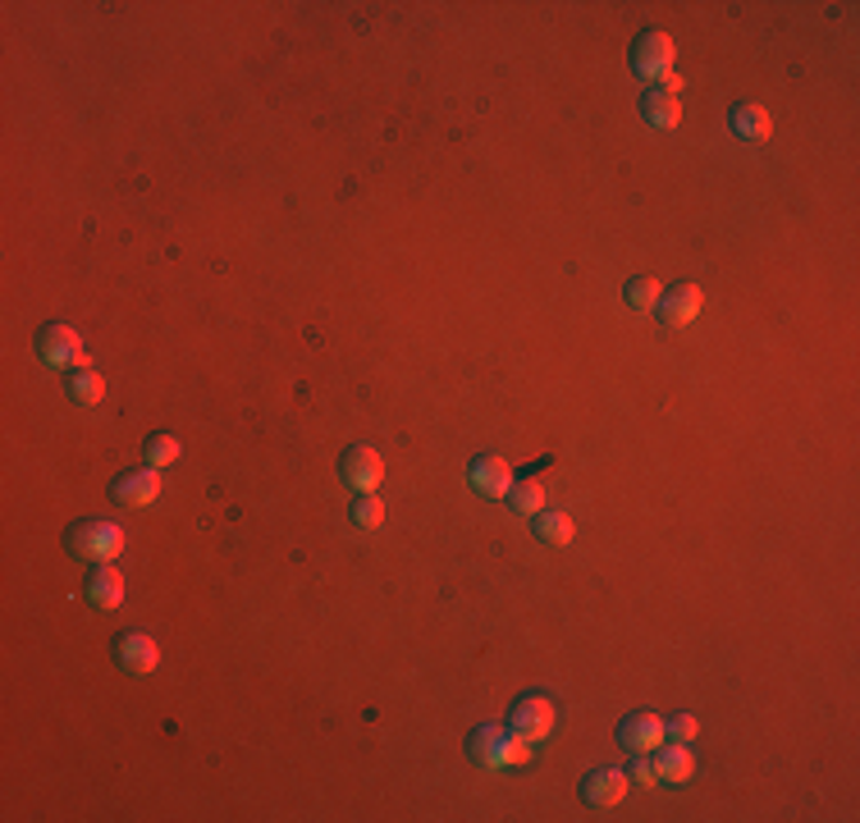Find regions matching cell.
<instances>
[{"instance_id": "1", "label": "cell", "mask_w": 860, "mask_h": 823, "mask_svg": "<svg viewBox=\"0 0 860 823\" xmlns=\"http://www.w3.org/2000/svg\"><path fill=\"white\" fill-rule=\"evenodd\" d=\"M532 750H536L532 741H522L513 727H499V723L476 727L472 741H468V755L481 769H518V764L532 760Z\"/></svg>"}, {"instance_id": "2", "label": "cell", "mask_w": 860, "mask_h": 823, "mask_svg": "<svg viewBox=\"0 0 860 823\" xmlns=\"http://www.w3.org/2000/svg\"><path fill=\"white\" fill-rule=\"evenodd\" d=\"M64 545H70V553H78V559H87L92 568H101V563H115V559H120L124 545H128V536H124V526H115V522L87 518V522L70 526Z\"/></svg>"}, {"instance_id": "3", "label": "cell", "mask_w": 860, "mask_h": 823, "mask_svg": "<svg viewBox=\"0 0 860 823\" xmlns=\"http://www.w3.org/2000/svg\"><path fill=\"white\" fill-rule=\"evenodd\" d=\"M37 358L47 362V366H55V371H78V366H87L83 335H78L74 325L55 321V325H47V329L37 335Z\"/></svg>"}, {"instance_id": "4", "label": "cell", "mask_w": 860, "mask_h": 823, "mask_svg": "<svg viewBox=\"0 0 860 823\" xmlns=\"http://www.w3.org/2000/svg\"><path fill=\"white\" fill-rule=\"evenodd\" d=\"M673 60H677V47H673V37H669V33L650 28V33L636 37V47H632V70L641 74V78L659 83L664 74H673Z\"/></svg>"}, {"instance_id": "5", "label": "cell", "mask_w": 860, "mask_h": 823, "mask_svg": "<svg viewBox=\"0 0 860 823\" xmlns=\"http://www.w3.org/2000/svg\"><path fill=\"white\" fill-rule=\"evenodd\" d=\"M339 472H344V485L352 495H376V485L385 481V458L371 449V444H352V449L339 458Z\"/></svg>"}, {"instance_id": "6", "label": "cell", "mask_w": 860, "mask_h": 823, "mask_svg": "<svg viewBox=\"0 0 860 823\" xmlns=\"http://www.w3.org/2000/svg\"><path fill=\"white\" fill-rule=\"evenodd\" d=\"M509 727L518 732L522 741L540 746L549 732H554V704H549L545 696H522V700L513 704V714H509Z\"/></svg>"}, {"instance_id": "7", "label": "cell", "mask_w": 860, "mask_h": 823, "mask_svg": "<svg viewBox=\"0 0 860 823\" xmlns=\"http://www.w3.org/2000/svg\"><path fill=\"white\" fill-rule=\"evenodd\" d=\"M669 741V727L659 714H650V709H641V714H632L619 723V746L632 750V755H655L659 746Z\"/></svg>"}, {"instance_id": "8", "label": "cell", "mask_w": 860, "mask_h": 823, "mask_svg": "<svg viewBox=\"0 0 860 823\" xmlns=\"http://www.w3.org/2000/svg\"><path fill=\"white\" fill-rule=\"evenodd\" d=\"M115 663H120V673H128V677H147V673H157V663H161V650H157V640H151L147 632H124L120 640H115Z\"/></svg>"}, {"instance_id": "9", "label": "cell", "mask_w": 860, "mask_h": 823, "mask_svg": "<svg viewBox=\"0 0 860 823\" xmlns=\"http://www.w3.org/2000/svg\"><path fill=\"white\" fill-rule=\"evenodd\" d=\"M468 481H472V489L476 495H485V499H503L513 489V466L503 462L499 453H476L472 458V466H468Z\"/></svg>"}, {"instance_id": "10", "label": "cell", "mask_w": 860, "mask_h": 823, "mask_svg": "<svg viewBox=\"0 0 860 823\" xmlns=\"http://www.w3.org/2000/svg\"><path fill=\"white\" fill-rule=\"evenodd\" d=\"M110 495H115V503L124 508H147L161 499V472L157 466H134V472H124L115 485H110Z\"/></svg>"}, {"instance_id": "11", "label": "cell", "mask_w": 860, "mask_h": 823, "mask_svg": "<svg viewBox=\"0 0 860 823\" xmlns=\"http://www.w3.org/2000/svg\"><path fill=\"white\" fill-rule=\"evenodd\" d=\"M700 307H705V294L696 284H673L664 298H659V321L664 325H673V329H682V325H691L696 316H700Z\"/></svg>"}, {"instance_id": "12", "label": "cell", "mask_w": 860, "mask_h": 823, "mask_svg": "<svg viewBox=\"0 0 860 823\" xmlns=\"http://www.w3.org/2000/svg\"><path fill=\"white\" fill-rule=\"evenodd\" d=\"M627 783H632V777L623 769H595L582 783V796H586V806H595V810H613V806H623Z\"/></svg>"}, {"instance_id": "13", "label": "cell", "mask_w": 860, "mask_h": 823, "mask_svg": "<svg viewBox=\"0 0 860 823\" xmlns=\"http://www.w3.org/2000/svg\"><path fill=\"white\" fill-rule=\"evenodd\" d=\"M655 777L659 783H687V777L696 773V760H691V750L682 746V741H664L655 750Z\"/></svg>"}, {"instance_id": "14", "label": "cell", "mask_w": 860, "mask_h": 823, "mask_svg": "<svg viewBox=\"0 0 860 823\" xmlns=\"http://www.w3.org/2000/svg\"><path fill=\"white\" fill-rule=\"evenodd\" d=\"M87 599H92L97 609H120L124 604V576H120L115 563L92 568V576H87Z\"/></svg>"}, {"instance_id": "15", "label": "cell", "mask_w": 860, "mask_h": 823, "mask_svg": "<svg viewBox=\"0 0 860 823\" xmlns=\"http://www.w3.org/2000/svg\"><path fill=\"white\" fill-rule=\"evenodd\" d=\"M733 133H737V138H746V142H764L769 133H774V120H769L764 105L741 101V105L733 110Z\"/></svg>"}, {"instance_id": "16", "label": "cell", "mask_w": 860, "mask_h": 823, "mask_svg": "<svg viewBox=\"0 0 860 823\" xmlns=\"http://www.w3.org/2000/svg\"><path fill=\"white\" fill-rule=\"evenodd\" d=\"M545 499H549V485H545L540 476H522V481H513V489H509V503L518 508L522 518H536L540 508H545Z\"/></svg>"}, {"instance_id": "17", "label": "cell", "mask_w": 860, "mask_h": 823, "mask_svg": "<svg viewBox=\"0 0 860 823\" xmlns=\"http://www.w3.org/2000/svg\"><path fill=\"white\" fill-rule=\"evenodd\" d=\"M641 115H646L655 128H677V124H682V101L669 97V92H646Z\"/></svg>"}, {"instance_id": "18", "label": "cell", "mask_w": 860, "mask_h": 823, "mask_svg": "<svg viewBox=\"0 0 860 823\" xmlns=\"http://www.w3.org/2000/svg\"><path fill=\"white\" fill-rule=\"evenodd\" d=\"M70 398L78 408H92V403H101L105 398V381H101V371H92V366H78L74 375H70Z\"/></svg>"}, {"instance_id": "19", "label": "cell", "mask_w": 860, "mask_h": 823, "mask_svg": "<svg viewBox=\"0 0 860 823\" xmlns=\"http://www.w3.org/2000/svg\"><path fill=\"white\" fill-rule=\"evenodd\" d=\"M572 531H577V526H572L568 513H549V508H540V513H536V536L545 545H568Z\"/></svg>"}, {"instance_id": "20", "label": "cell", "mask_w": 860, "mask_h": 823, "mask_svg": "<svg viewBox=\"0 0 860 823\" xmlns=\"http://www.w3.org/2000/svg\"><path fill=\"white\" fill-rule=\"evenodd\" d=\"M348 518H352V526H358V531H376L385 522V499H376V495H352Z\"/></svg>"}, {"instance_id": "21", "label": "cell", "mask_w": 860, "mask_h": 823, "mask_svg": "<svg viewBox=\"0 0 860 823\" xmlns=\"http://www.w3.org/2000/svg\"><path fill=\"white\" fill-rule=\"evenodd\" d=\"M142 453H147V466H157V472H161V466H174V462H179L184 444L174 439V435H151Z\"/></svg>"}, {"instance_id": "22", "label": "cell", "mask_w": 860, "mask_h": 823, "mask_svg": "<svg viewBox=\"0 0 860 823\" xmlns=\"http://www.w3.org/2000/svg\"><path fill=\"white\" fill-rule=\"evenodd\" d=\"M659 298H664V288H659V279H655V275H636V279L627 284V302H632L636 311L659 307Z\"/></svg>"}, {"instance_id": "23", "label": "cell", "mask_w": 860, "mask_h": 823, "mask_svg": "<svg viewBox=\"0 0 860 823\" xmlns=\"http://www.w3.org/2000/svg\"><path fill=\"white\" fill-rule=\"evenodd\" d=\"M664 727H669V741H696V732H700V723L691 719V714H673V719H664Z\"/></svg>"}, {"instance_id": "24", "label": "cell", "mask_w": 860, "mask_h": 823, "mask_svg": "<svg viewBox=\"0 0 860 823\" xmlns=\"http://www.w3.org/2000/svg\"><path fill=\"white\" fill-rule=\"evenodd\" d=\"M632 777H636V783H659V777H655V764H650V755H641V760H636Z\"/></svg>"}]
</instances>
